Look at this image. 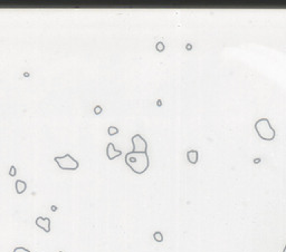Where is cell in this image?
Returning a JSON list of instances; mask_svg holds the SVG:
<instances>
[{"mask_svg": "<svg viewBox=\"0 0 286 252\" xmlns=\"http://www.w3.org/2000/svg\"><path fill=\"white\" fill-rule=\"evenodd\" d=\"M125 163L134 173L142 174L149 168L150 161L147 153L131 151L125 155Z\"/></svg>", "mask_w": 286, "mask_h": 252, "instance_id": "obj_1", "label": "cell"}, {"mask_svg": "<svg viewBox=\"0 0 286 252\" xmlns=\"http://www.w3.org/2000/svg\"><path fill=\"white\" fill-rule=\"evenodd\" d=\"M255 129L258 136L264 141H273L276 137V132L272 127L268 118H259L255 123Z\"/></svg>", "mask_w": 286, "mask_h": 252, "instance_id": "obj_2", "label": "cell"}, {"mask_svg": "<svg viewBox=\"0 0 286 252\" xmlns=\"http://www.w3.org/2000/svg\"><path fill=\"white\" fill-rule=\"evenodd\" d=\"M55 162L57 163V165L59 166V168L66 170V171H75L79 166L77 160H75L70 154H66L64 156H56Z\"/></svg>", "mask_w": 286, "mask_h": 252, "instance_id": "obj_3", "label": "cell"}, {"mask_svg": "<svg viewBox=\"0 0 286 252\" xmlns=\"http://www.w3.org/2000/svg\"><path fill=\"white\" fill-rule=\"evenodd\" d=\"M131 142H132V145H133V150L132 151H134V152L147 153V143L140 134H135L134 136H132Z\"/></svg>", "mask_w": 286, "mask_h": 252, "instance_id": "obj_4", "label": "cell"}, {"mask_svg": "<svg viewBox=\"0 0 286 252\" xmlns=\"http://www.w3.org/2000/svg\"><path fill=\"white\" fill-rule=\"evenodd\" d=\"M36 225L38 228L43 229L47 233L50 232V220L48 218H41V216L37 218L36 219Z\"/></svg>", "mask_w": 286, "mask_h": 252, "instance_id": "obj_5", "label": "cell"}, {"mask_svg": "<svg viewBox=\"0 0 286 252\" xmlns=\"http://www.w3.org/2000/svg\"><path fill=\"white\" fill-rule=\"evenodd\" d=\"M122 154V151L115 150V146L113 143H108L106 146V155L110 160H114V158H119Z\"/></svg>", "mask_w": 286, "mask_h": 252, "instance_id": "obj_6", "label": "cell"}, {"mask_svg": "<svg viewBox=\"0 0 286 252\" xmlns=\"http://www.w3.org/2000/svg\"><path fill=\"white\" fill-rule=\"evenodd\" d=\"M187 158L190 164H197L199 160V153L197 150H190L187 152Z\"/></svg>", "mask_w": 286, "mask_h": 252, "instance_id": "obj_7", "label": "cell"}, {"mask_svg": "<svg viewBox=\"0 0 286 252\" xmlns=\"http://www.w3.org/2000/svg\"><path fill=\"white\" fill-rule=\"evenodd\" d=\"M15 188H16V192L18 194H23V192L26 191L27 189V184L25 181H21V180H17L15 183Z\"/></svg>", "mask_w": 286, "mask_h": 252, "instance_id": "obj_8", "label": "cell"}, {"mask_svg": "<svg viewBox=\"0 0 286 252\" xmlns=\"http://www.w3.org/2000/svg\"><path fill=\"white\" fill-rule=\"evenodd\" d=\"M153 239H154L156 242H162L163 241V234L160 231H156L153 233Z\"/></svg>", "mask_w": 286, "mask_h": 252, "instance_id": "obj_9", "label": "cell"}, {"mask_svg": "<svg viewBox=\"0 0 286 252\" xmlns=\"http://www.w3.org/2000/svg\"><path fill=\"white\" fill-rule=\"evenodd\" d=\"M108 135H115V134H117L119 133V128L117 127H115V126H110L108 128Z\"/></svg>", "mask_w": 286, "mask_h": 252, "instance_id": "obj_10", "label": "cell"}, {"mask_svg": "<svg viewBox=\"0 0 286 252\" xmlns=\"http://www.w3.org/2000/svg\"><path fill=\"white\" fill-rule=\"evenodd\" d=\"M155 48H156L158 51H163L164 50V44H163L162 41H159V42H156Z\"/></svg>", "mask_w": 286, "mask_h": 252, "instance_id": "obj_11", "label": "cell"}, {"mask_svg": "<svg viewBox=\"0 0 286 252\" xmlns=\"http://www.w3.org/2000/svg\"><path fill=\"white\" fill-rule=\"evenodd\" d=\"M9 175L10 176H15L16 175V167L14 165L10 166V171H9Z\"/></svg>", "mask_w": 286, "mask_h": 252, "instance_id": "obj_12", "label": "cell"}, {"mask_svg": "<svg viewBox=\"0 0 286 252\" xmlns=\"http://www.w3.org/2000/svg\"><path fill=\"white\" fill-rule=\"evenodd\" d=\"M102 107L101 106H95V108H94V114H96V115H99L102 113Z\"/></svg>", "mask_w": 286, "mask_h": 252, "instance_id": "obj_13", "label": "cell"}, {"mask_svg": "<svg viewBox=\"0 0 286 252\" xmlns=\"http://www.w3.org/2000/svg\"><path fill=\"white\" fill-rule=\"evenodd\" d=\"M191 47H192V46H191L190 44H188V45H187V49H188V50H191V49H192Z\"/></svg>", "mask_w": 286, "mask_h": 252, "instance_id": "obj_14", "label": "cell"}, {"mask_svg": "<svg viewBox=\"0 0 286 252\" xmlns=\"http://www.w3.org/2000/svg\"><path fill=\"white\" fill-rule=\"evenodd\" d=\"M52 210H53V211H56V210H57V207H56L55 205H53V206H52Z\"/></svg>", "mask_w": 286, "mask_h": 252, "instance_id": "obj_15", "label": "cell"}, {"mask_svg": "<svg viewBox=\"0 0 286 252\" xmlns=\"http://www.w3.org/2000/svg\"><path fill=\"white\" fill-rule=\"evenodd\" d=\"M283 252H286V244H285V247H284V249H283Z\"/></svg>", "mask_w": 286, "mask_h": 252, "instance_id": "obj_16", "label": "cell"}, {"mask_svg": "<svg viewBox=\"0 0 286 252\" xmlns=\"http://www.w3.org/2000/svg\"><path fill=\"white\" fill-rule=\"evenodd\" d=\"M59 252H63V251H59Z\"/></svg>", "mask_w": 286, "mask_h": 252, "instance_id": "obj_17", "label": "cell"}]
</instances>
